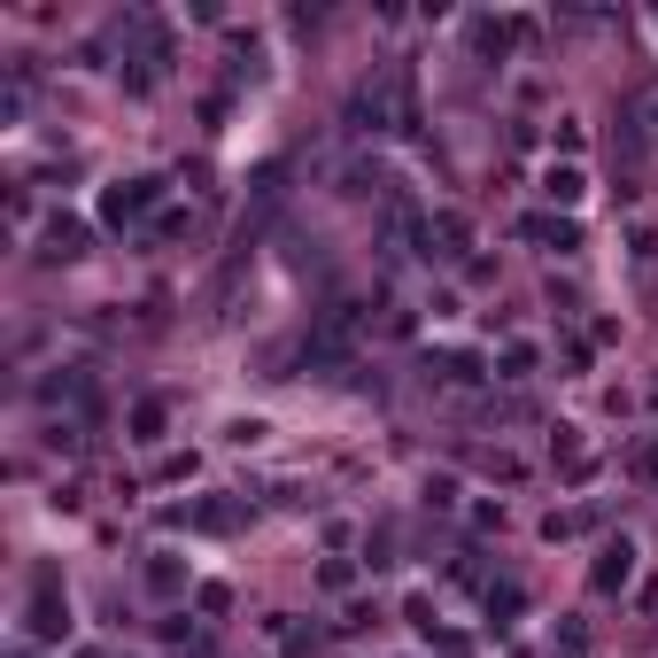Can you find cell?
I'll return each mask as SVG.
<instances>
[{
    "label": "cell",
    "mask_w": 658,
    "mask_h": 658,
    "mask_svg": "<svg viewBox=\"0 0 658 658\" xmlns=\"http://www.w3.org/2000/svg\"><path fill=\"white\" fill-rule=\"evenodd\" d=\"M9 658H32V643H16V650H9Z\"/></svg>",
    "instance_id": "32"
},
{
    "label": "cell",
    "mask_w": 658,
    "mask_h": 658,
    "mask_svg": "<svg viewBox=\"0 0 658 658\" xmlns=\"http://www.w3.org/2000/svg\"><path fill=\"white\" fill-rule=\"evenodd\" d=\"M395 117H403V86H395V62H387V70H372V77H357V86H349L342 124H349V132H395Z\"/></svg>",
    "instance_id": "1"
},
{
    "label": "cell",
    "mask_w": 658,
    "mask_h": 658,
    "mask_svg": "<svg viewBox=\"0 0 658 658\" xmlns=\"http://www.w3.org/2000/svg\"><path fill=\"white\" fill-rule=\"evenodd\" d=\"M558 650L565 658H589V620H558Z\"/></svg>",
    "instance_id": "25"
},
{
    "label": "cell",
    "mask_w": 658,
    "mask_h": 658,
    "mask_svg": "<svg viewBox=\"0 0 658 658\" xmlns=\"http://www.w3.org/2000/svg\"><path fill=\"white\" fill-rule=\"evenodd\" d=\"M480 605H488V627L504 635V627H512V612H527V589H519V582H488V589H480Z\"/></svg>",
    "instance_id": "15"
},
{
    "label": "cell",
    "mask_w": 658,
    "mask_h": 658,
    "mask_svg": "<svg viewBox=\"0 0 658 658\" xmlns=\"http://www.w3.org/2000/svg\"><path fill=\"white\" fill-rule=\"evenodd\" d=\"M582 140H589V132H582V117H558V124H550V147H558V163H573V155H582Z\"/></svg>",
    "instance_id": "20"
},
{
    "label": "cell",
    "mask_w": 658,
    "mask_h": 658,
    "mask_svg": "<svg viewBox=\"0 0 658 658\" xmlns=\"http://www.w3.org/2000/svg\"><path fill=\"white\" fill-rule=\"evenodd\" d=\"M39 256L47 264H77V256H86V225H77V217H47L39 225Z\"/></svg>",
    "instance_id": "10"
},
{
    "label": "cell",
    "mask_w": 658,
    "mask_h": 658,
    "mask_svg": "<svg viewBox=\"0 0 658 658\" xmlns=\"http://www.w3.org/2000/svg\"><path fill=\"white\" fill-rule=\"evenodd\" d=\"M597 519H605V504H565V512L542 519V542H573V535H589Z\"/></svg>",
    "instance_id": "14"
},
{
    "label": "cell",
    "mask_w": 658,
    "mask_h": 658,
    "mask_svg": "<svg viewBox=\"0 0 658 658\" xmlns=\"http://www.w3.org/2000/svg\"><path fill=\"white\" fill-rule=\"evenodd\" d=\"M419 256L427 264H465L472 256V225L457 210H427V240H419Z\"/></svg>",
    "instance_id": "5"
},
{
    "label": "cell",
    "mask_w": 658,
    "mask_h": 658,
    "mask_svg": "<svg viewBox=\"0 0 658 658\" xmlns=\"http://www.w3.org/2000/svg\"><path fill=\"white\" fill-rule=\"evenodd\" d=\"M627 264H635L643 287H658V232L650 225H627Z\"/></svg>",
    "instance_id": "16"
},
{
    "label": "cell",
    "mask_w": 658,
    "mask_h": 658,
    "mask_svg": "<svg viewBox=\"0 0 658 658\" xmlns=\"http://www.w3.org/2000/svg\"><path fill=\"white\" fill-rule=\"evenodd\" d=\"M472 465H480L488 480H504V488H519V480H527V457H519V450H504V442H497V450H480Z\"/></svg>",
    "instance_id": "18"
},
{
    "label": "cell",
    "mask_w": 658,
    "mask_h": 658,
    "mask_svg": "<svg viewBox=\"0 0 658 658\" xmlns=\"http://www.w3.org/2000/svg\"><path fill=\"white\" fill-rule=\"evenodd\" d=\"M264 635H279V650H287V658H318V650H325V627H295L287 612H272V620H264Z\"/></svg>",
    "instance_id": "13"
},
{
    "label": "cell",
    "mask_w": 658,
    "mask_h": 658,
    "mask_svg": "<svg viewBox=\"0 0 658 658\" xmlns=\"http://www.w3.org/2000/svg\"><path fill=\"white\" fill-rule=\"evenodd\" d=\"M147 210H163V179H155V171H132V179H109V187H101V225L124 232V225H140Z\"/></svg>",
    "instance_id": "3"
},
{
    "label": "cell",
    "mask_w": 658,
    "mask_h": 658,
    "mask_svg": "<svg viewBox=\"0 0 658 658\" xmlns=\"http://www.w3.org/2000/svg\"><path fill=\"white\" fill-rule=\"evenodd\" d=\"M187 232H194V210H163L155 217V240H187Z\"/></svg>",
    "instance_id": "26"
},
{
    "label": "cell",
    "mask_w": 658,
    "mask_h": 658,
    "mask_svg": "<svg viewBox=\"0 0 658 658\" xmlns=\"http://www.w3.org/2000/svg\"><path fill=\"white\" fill-rule=\"evenodd\" d=\"M225 434H232V442H240V450H249V442H264V434H272V427H264V419H232V427H225Z\"/></svg>",
    "instance_id": "30"
},
{
    "label": "cell",
    "mask_w": 658,
    "mask_h": 658,
    "mask_svg": "<svg viewBox=\"0 0 658 658\" xmlns=\"http://www.w3.org/2000/svg\"><path fill=\"white\" fill-rule=\"evenodd\" d=\"M627 472H635V480H658V442H635V457H627Z\"/></svg>",
    "instance_id": "28"
},
{
    "label": "cell",
    "mask_w": 658,
    "mask_h": 658,
    "mask_svg": "<svg viewBox=\"0 0 658 658\" xmlns=\"http://www.w3.org/2000/svg\"><path fill=\"white\" fill-rule=\"evenodd\" d=\"M163 434H171V403H163V395H140V403H132V442L155 450Z\"/></svg>",
    "instance_id": "12"
},
{
    "label": "cell",
    "mask_w": 658,
    "mask_h": 658,
    "mask_svg": "<svg viewBox=\"0 0 658 658\" xmlns=\"http://www.w3.org/2000/svg\"><path fill=\"white\" fill-rule=\"evenodd\" d=\"M457 504V480L450 472H427V512H450Z\"/></svg>",
    "instance_id": "27"
},
{
    "label": "cell",
    "mask_w": 658,
    "mask_h": 658,
    "mask_svg": "<svg viewBox=\"0 0 658 658\" xmlns=\"http://www.w3.org/2000/svg\"><path fill=\"white\" fill-rule=\"evenodd\" d=\"M465 39H472V55H480V62H504L519 39H535V16H472V24H465Z\"/></svg>",
    "instance_id": "6"
},
{
    "label": "cell",
    "mask_w": 658,
    "mask_h": 658,
    "mask_svg": "<svg viewBox=\"0 0 658 658\" xmlns=\"http://www.w3.org/2000/svg\"><path fill=\"white\" fill-rule=\"evenodd\" d=\"M627 582H635V542L612 535V542L597 550V565H589V589H597V597H620Z\"/></svg>",
    "instance_id": "8"
},
{
    "label": "cell",
    "mask_w": 658,
    "mask_h": 658,
    "mask_svg": "<svg viewBox=\"0 0 658 658\" xmlns=\"http://www.w3.org/2000/svg\"><path fill=\"white\" fill-rule=\"evenodd\" d=\"M372 620H380V605H364V597H349V605H342V620H334V635H364Z\"/></svg>",
    "instance_id": "24"
},
{
    "label": "cell",
    "mask_w": 658,
    "mask_h": 658,
    "mask_svg": "<svg viewBox=\"0 0 658 658\" xmlns=\"http://www.w3.org/2000/svg\"><path fill=\"white\" fill-rule=\"evenodd\" d=\"M535 372H542V349L535 342H504L497 349V380H535Z\"/></svg>",
    "instance_id": "17"
},
{
    "label": "cell",
    "mask_w": 658,
    "mask_h": 658,
    "mask_svg": "<svg viewBox=\"0 0 658 658\" xmlns=\"http://www.w3.org/2000/svg\"><path fill=\"white\" fill-rule=\"evenodd\" d=\"M535 194H542L550 210H565V217H573V202L589 194V171H582V163H558V155H550V163H542V179H535Z\"/></svg>",
    "instance_id": "9"
},
{
    "label": "cell",
    "mask_w": 658,
    "mask_h": 658,
    "mask_svg": "<svg viewBox=\"0 0 658 658\" xmlns=\"http://www.w3.org/2000/svg\"><path fill=\"white\" fill-rule=\"evenodd\" d=\"M140 582H147L155 597H187V558H179V550H147Z\"/></svg>",
    "instance_id": "11"
},
{
    "label": "cell",
    "mask_w": 658,
    "mask_h": 658,
    "mask_svg": "<svg viewBox=\"0 0 658 658\" xmlns=\"http://www.w3.org/2000/svg\"><path fill=\"white\" fill-rule=\"evenodd\" d=\"M194 612H202V620H225V612H232V589H225V582H202V589H194Z\"/></svg>",
    "instance_id": "23"
},
{
    "label": "cell",
    "mask_w": 658,
    "mask_h": 658,
    "mask_svg": "<svg viewBox=\"0 0 658 658\" xmlns=\"http://www.w3.org/2000/svg\"><path fill=\"white\" fill-rule=\"evenodd\" d=\"M171 527H194V535H232L240 519H249V497H194L179 512H163Z\"/></svg>",
    "instance_id": "4"
},
{
    "label": "cell",
    "mask_w": 658,
    "mask_h": 658,
    "mask_svg": "<svg viewBox=\"0 0 658 658\" xmlns=\"http://www.w3.org/2000/svg\"><path fill=\"white\" fill-rule=\"evenodd\" d=\"M24 635H32V643H62V635H70V597H62V573H55V565H39V573H32Z\"/></svg>",
    "instance_id": "2"
},
{
    "label": "cell",
    "mask_w": 658,
    "mask_h": 658,
    "mask_svg": "<svg viewBox=\"0 0 658 658\" xmlns=\"http://www.w3.org/2000/svg\"><path fill=\"white\" fill-rule=\"evenodd\" d=\"M472 527H480V535H504V504L480 497V504H472Z\"/></svg>",
    "instance_id": "29"
},
{
    "label": "cell",
    "mask_w": 658,
    "mask_h": 658,
    "mask_svg": "<svg viewBox=\"0 0 658 658\" xmlns=\"http://www.w3.org/2000/svg\"><path fill=\"white\" fill-rule=\"evenodd\" d=\"M194 472H202V457H194V450H171V457L155 465V480H163V488H179V480H194Z\"/></svg>",
    "instance_id": "21"
},
{
    "label": "cell",
    "mask_w": 658,
    "mask_h": 658,
    "mask_svg": "<svg viewBox=\"0 0 658 658\" xmlns=\"http://www.w3.org/2000/svg\"><path fill=\"white\" fill-rule=\"evenodd\" d=\"M357 573H364V558H325V565H318V589H325V597H349Z\"/></svg>",
    "instance_id": "19"
},
{
    "label": "cell",
    "mask_w": 658,
    "mask_h": 658,
    "mask_svg": "<svg viewBox=\"0 0 658 658\" xmlns=\"http://www.w3.org/2000/svg\"><path fill=\"white\" fill-rule=\"evenodd\" d=\"M9 225H16V232L32 225V194H24V187H9Z\"/></svg>",
    "instance_id": "31"
},
{
    "label": "cell",
    "mask_w": 658,
    "mask_h": 658,
    "mask_svg": "<svg viewBox=\"0 0 658 658\" xmlns=\"http://www.w3.org/2000/svg\"><path fill=\"white\" fill-rule=\"evenodd\" d=\"M519 240H535V249H550V256H582V225H573L565 210H527Z\"/></svg>",
    "instance_id": "7"
},
{
    "label": "cell",
    "mask_w": 658,
    "mask_h": 658,
    "mask_svg": "<svg viewBox=\"0 0 658 658\" xmlns=\"http://www.w3.org/2000/svg\"><path fill=\"white\" fill-rule=\"evenodd\" d=\"M364 565H372V573L395 565V527H372V535H364Z\"/></svg>",
    "instance_id": "22"
}]
</instances>
